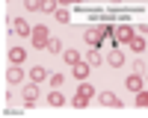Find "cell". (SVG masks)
<instances>
[{
	"label": "cell",
	"instance_id": "1",
	"mask_svg": "<svg viewBox=\"0 0 148 118\" xmlns=\"http://www.w3.org/2000/svg\"><path fill=\"white\" fill-rule=\"evenodd\" d=\"M130 39H133V27H130V24H119V27H116V41L127 44Z\"/></svg>",
	"mask_w": 148,
	"mask_h": 118
},
{
	"label": "cell",
	"instance_id": "2",
	"mask_svg": "<svg viewBox=\"0 0 148 118\" xmlns=\"http://www.w3.org/2000/svg\"><path fill=\"white\" fill-rule=\"evenodd\" d=\"M21 98H24V103H27V106H33L36 100H39V89H36V83H30V86H24Z\"/></svg>",
	"mask_w": 148,
	"mask_h": 118
},
{
	"label": "cell",
	"instance_id": "3",
	"mask_svg": "<svg viewBox=\"0 0 148 118\" xmlns=\"http://www.w3.org/2000/svg\"><path fill=\"white\" fill-rule=\"evenodd\" d=\"M89 68H92V65H89V62H83V59H80V62L74 65V71H71V74H74V80H80V83H83L86 77H89Z\"/></svg>",
	"mask_w": 148,
	"mask_h": 118
},
{
	"label": "cell",
	"instance_id": "4",
	"mask_svg": "<svg viewBox=\"0 0 148 118\" xmlns=\"http://www.w3.org/2000/svg\"><path fill=\"white\" fill-rule=\"evenodd\" d=\"M107 62L113 65V68H121V65H125V53H121L119 47H116V50H110V56H107Z\"/></svg>",
	"mask_w": 148,
	"mask_h": 118
},
{
	"label": "cell",
	"instance_id": "5",
	"mask_svg": "<svg viewBox=\"0 0 148 118\" xmlns=\"http://www.w3.org/2000/svg\"><path fill=\"white\" fill-rule=\"evenodd\" d=\"M6 80H9V83H21V80H24V68H21V65H12V68L6 71Z\"/></svg>",
	"mask_w": 148,
	"mask_h": 118
},
{
	"label": "cell",
	"instance_id": "6",
	"mask_svg": "<svg viewBox=\"0 0 148 118\" xmlns=\"http://www.w3.org/2000/svg\"><path fill=\"white\" fill-rule=\"evenodd\" d=\"M101 103H104V106H113V109H119V106H121V100L116 98L113 92H101Z\"/></svg>",
	"mask_w": 148,
	"mask_h": 118
},
{
	"label": "cell",
	"instance_id": "7",
	"mask_svg": "<svg viewBox=\"0 0 148 118\" xmlns=\"http://www.w3.org/2000/svg\"><path fill=\"white\" fill-rule=\"evenodd\" d=\"M9 59H12V65H21L24 59H27V50H24V47H12V50H9Z\"/></svg>",
	"mask_w": 148,
	"mask_h": 118
},
{
	"label": "cell",
	"instance_id": "8",
	"mask_svg": "<svg viewBox=\"0 0 148 118\" xmlns=\"http://www.w3.org/2000/svg\"><path fill=\"white\" fill-rule=\"evenodd\" d=\"M12 30H15L18 35H30V24L24 18H15V21H12Z\"/></svg>",
	"mask_w": 148,
	"mask_h": 118
},
{
	"label": "cell",
	"instance_id": "9",
	"mask_svg": "<svg viewBox=\"0 0 148 118\" xmlns=\"http://www.w3.org/2000/svg\"><path fill=\"white\" fill-rule=\"evenodd\" d=\"M47 77V68H42V65H36V68H30V83H42Z\"/></svg>",
	"mask_w": 148,
	"mask_h": 118
},
{
	"label": "cell",
	"instance_id": "10",
	"mask_svg": "<svg viewBox=\"0 0 148 118\" xmlns=\"http://www.w3.org/2000/svg\"><path fill=\"white\" fill-rule=\"evenodd\" d=\"M127 89H130V92H139V89H142V74H130V77H127Z\"/></svg>",
	"mask_w": 148,
	"mask_h": 118
},
{
	"label": "cell",
	"instance_id": "11",
	"mask_svg": "<svg viewBox=\"0 0 148 118\" xmlns=\"http://www.w3.org/2000/svg\"><path fill=\"white\" fill-rule=\"evenodd\" d=\"M71 106H74V109H86V106H89V98H83V94L77 92V94L71 98Z\"/></svg>",
	"mask_w": 148,
	"mask_h": 118
},
{
	"label": "cell",
	"instance_id": "12",
	"mask_svg": "<svg viewBox=\"0 0 148 118\" xmlns=\"http://www.w3.org/2000/svg\"><path fill=\"white\" fill-rule=\"evenodd\" d=\"M47 103H51V106H62V103H65V98H62L56 89H51V94H47Z\"/></svg>",
	"mask_w": 148,
	"mask_h": 118
},
{
	"label": "cell",
	"instance_id": "13",
	"mask_svg": "<svg viewBox=\"0 0 148 118\" xmlns=\"http://www.w3.org/2000/svg\"><path fill=\"white\" fill-rule=\"evenodd\" d=\"M62 59H65V62H68V65L74 68V65L80 62V53H77V50H65V53H62Z\"/></svg>",
	"mask_w": 148,
	"mask_h": 118
},
{
	"label": "cell",
	"instance_id": "14",
	"mask_svg": "<svg viewBox=\"0 0 148 118\" xmlns=\"http://www.w3.org/2000/svg\"><path fill=\"white\" fill-rule=\"evenodd\" d=\"M101 39H104L101 30H89V33H86V41H89V44H101Z\"/></svg>",
	"mask_w": 148,
	"mask_h": 118
},
{
	"label": "cell",
	"instance_id": "15",
	"mask_svg": "<svg viewBox=\"0 0 148 118\" xmlns=\"http://www.w3.org/2000/svg\"><path fill=\"white\" fill-rule=\"evenodd\" d=\"M45 50H47V53H59V50H62V41H59V39H47V47H45Z\"/></svg>",
	"mask_w": 148,
	"mask_h": 118
},
{
	"label": "cell",
	"instance_id": "16",
	"mask_svg": "<svg viewBox=\"0 0 148 118\" xmlns=\"http://www.w3.org/2000/svg\"><path fill=\"white\" fill-rule=\"evenodd\" d=\"M127 44H130V50H136V53H142V50H145V39H136V35H133Z\"/></svg>",
	"mask_w": 148,
	"mask_h": 118
},
{
	"label": "cell",
	"instance_id": "17",
	"mask_svg": "<svg viewBox=\"0 0 148 118\" xmlns=\"http://www.w3.org/2000/svg\"><path fill=\"white\" fill-rule=\"evenodd\" d=\"M77 92H80V94H83V98H89V100H92V98H95V94H98V92H95V89H92V86H89V83H83V86H80V89H77Z\"/></svg>",
	"mask_w": 148,
	"mask_h": 118
},
{
	"label": "cell",
	"instance_id": "18",
	"mask_svg": "<svg viewBox=\"0 0 148 118\" xmlns=\"http://www.w3.org/2000/svg\"><path fill=\"white\" fill-rule=\"evenodd\" d=\"M86 62H89L92 68H95V65H101V50H92L89 56H86Z\"/></svg>",
	"mask_w": 148,
	"mask_h": 118
},
{
	"label": "cell",
	"instance_id": "19",
	"mask_svg": "<svg viewBox=\"0 0 148 118\" xmlns=\"http://www.w3.org/2000/svg\"><path fill=\"white\" fill-rule=\"evenodd\" d=\"M56 3L59 0H42V12H56Z\"/></svg>",
	"mask_w": 148,
	"mask_h": 118
},
{
	"label": "cell",
	"instance_id": "20",
	"mask_svg": "<svg viewBox=\"0 0 148 118\" xmlns=\"http://www.w3.org/2000/svg\"><path fill=\"white\" fill-rule=\"evenodd\" d=\"M136 106H142V109L148 106V92H142V89H139V94H136Z\"/></svg>",
	"mask_w": 148,
	"mask_h": 118
},
{
	"label": "cell",
	"instance_id": "21",
	"mask_svg": "<svg viewBox=\"0 0 148 118\" xmlns=\"http://www.w3.org/2000/svg\"><path fill=\"white\" fill-rule=\"evenodd\" d=\"M133 71H136V74H148V65L142 59H136V62H133Z\"/></svg>",
	"mask_w": 148,
	"mask_h": 118
},
{
	"label": "cell",
	"instance_id": "22",
	"mask_svg": "<svg viewBox=\"0 0 148 118\" xmlns=\"http://www.w3.org/2000/svg\"><path fill=\"white\" fill-rule=\"evenodd\" d=\"M24 6H27L30 12H36V9H42V0H24Z\"/></svg>",
	"mask_w": 148,
	"mask_h": 118
},
{
	"label": "cell",
	"instance_id": "23",
	"mask_svg": "<svg viewBox=\"0 0 148 118\" xmlns=\"http://www.w3.org/2000/svg\"><path fill=\"white\" fill-rule=\"evenodd\" d=\"M62 80H65L62 74H53V77H51V89H59V86H62Z\"/></svg>",
	"mask_w": 148,
	"mask_h": 118
},
{
	"label": "cell",
	"instance_id": "24",
	"mask_svg": "<svg viewBox=\"0 0 148 118\" xmlns=\"http://www.w3.org/2000/svg\"><path fill=\"white\" fill-rule=\"evenodd\" d=\"M56 21L65 24V21H68V12H65V9H56Z\"/></svg>",
	"mask_w": 148,
	"mask_h": 118
},
{
	"label": "cell",
	"instance_id": "25",
	"mask_svg": "<svg viewBox=\"0 0 148 118\" xmlns=\"http://www.w3.org/2000/svg\"><path fill=\"white\" fill-rule=\"evenodd\" d=\"M139 30H142V33H148V21H145V24H139Z\"/></svg>",
	"mask_w": 148,
	"mask_h": 118
},
{
	"label": "cell",
	"instance_id": "26",
	"mask_svg": "<svg viewBox=\"0 0 148 118\" xmlns=\"http://www.w3.org/2000/svg\"><path fill=\"white\" fill-rule=\"evenodd\" d=\"M59 3H80V0H59Z\"/></svg>",
	"mask_w": 148,
	"mask_h": 118
}]
</instances>
